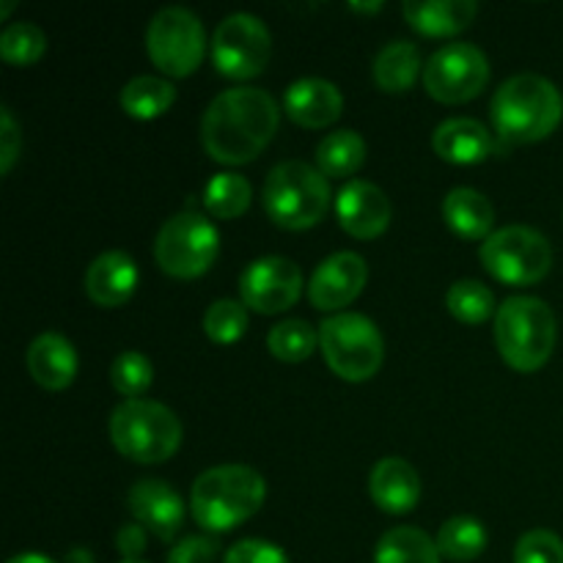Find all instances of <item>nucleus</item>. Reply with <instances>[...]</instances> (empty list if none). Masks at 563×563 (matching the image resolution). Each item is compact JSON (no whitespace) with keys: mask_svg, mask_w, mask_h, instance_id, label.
<instances>
[{"mask_svg":"<svg viewBox=\"0 0 563 563\" xmlns=\"http://www.w3.org/2000/svg\"><path fill=\"white\" fill-rule=\"evenodd\" d=\"M278 121V102L264 88H229L209 102L201 119V143L218 163H251L273 141Z\"/></svg>","mask_w":563,"mask_h":563,"instance_id":"f257e3e1","label":"nucleus"},{"mask_svg":"<svg viewBox=\"0 0 563 563\" xmlns=\"http://www.w3.org/2000/svg\"><path fill=\"white\" fill-rule=\"evenodd\" d=\"M267 498L262 473L247 465L209 467L196 478L190 493V511L207 531L223 533L251 520Z\"/></svg>","mask_w":563,"mask_h":563,"instance_id":"f03ea898","label":"nucleus"},{"mask_svg":"<svg viewBox=\"0 0 563 563\" xmlns=\"http://www.w3.org/2000/svg\"><path fill=\"white\" fill-rule=\"evenodd\" d=\"M563 119V97L542 75L509 77L493 97V124L509 143H537Z\"/></svg>","mask_w":563,"mask_h":563,"instance_id":"7ed1b4c3","label":"nucleus"},{"mask_svg":"<svg viewBox=\"0 0 563 563\" xmlns=\"http://www.w3.org/2000/svg\"><path fill=\"white\" fill-rule=\"evenodd\" d=\"M555 324L553 308L544 300L531 295L509 297L495 313V341H498L500 357L515 372H537L550 361L555 350Z\"/></svg>","mask_w":563,"mask_h":563,"instance_id":"20e7f679","label":"nucleus"},{"mask_svg":"<svg viewBox=\"0 0 563 563\" xmlns=\"http://www.w3.org/2000/svg\"><path fill=\"white\" fill-rule=\"evenodd\" d=\"M110 440L126 460L159 465L181 445V423L174 410L152 399H126L110 416Z\"/></svg>","mask_w":563,"mask_h":563,"instance_id":"39448f33","label":"nucleus"},{"mask_svg":"<svg viewBox=\"0 0 563 563\" xmlns=\"http://www.w3.org/2000/svg\"><path fill=\"white\" fill-rule=\"evenodd\" d=\"M330 209L328 176L302 159H286L264 181V212L275 225L302 231L317 225Z\"/></svg>","mask_w":563,"mask_h":563,"instance_id":"423d86ee","label":"nucleus"},{"mask_svg":"<svg viewBox=\"0 0 563 563\" xmlns=\"http://www.w3.org/2000/svg\"><path fill=\"white\" fill-rule=\"evenodd\" d=\"M324 363L346 383H363L379 372L385 341L377 324L363 313H333L319 324Z\"/></svg>","mask_w":563,"mask_h":563,"instance_id":"0eeeda50","label":"nucleus"},{"mask_svg":"<svg viewBox=\"0 0 563 563\" xmlns=\"http://www.w3.org/2000/svg\"><path fill=\"white\" fill-rule=\"evenodd\" d=\"M478 256L493 278L509 286L539 284L553 267V247L548 236L531 225H506L493 231Z\"/></svg>","mask_w":563,"mask_h":563,"instance_id":"6e6552de","label":"nucleus"},{"mask_svg":"<svg viewBox=\"0 0 563 563\" xmlns=\"http://www.w3.org/2000/svg\"><path fill=\"white\" fill-rule=\"evenodd\" d=\"M218 253V229L198 212H179L168 218L154 240V258L174 278H198L212 267Z\"/></svg>","mask_w":563,"mask_h":563,"instance_id":"1a4fd4ad","label":"nucleus"},{"mask_svg":"<svg viewBox=\"0 0 563 563\" xmlns=\"http://www.w3.org/2000/svg\"><path fill=\"white\" fill-rule=\"evenodd\" d=\"M148 58L170 77H187L198 69L207 49L203 25L185 5H168L157 11L146 31Z\"/></svg>","mask_w":563,"mask_h":563,"instance_id":"9d476101","label":"nucleus"},{"mask_svg":"<svg viewBox=\"0 0 563 563\" xmlns=\"http://www.w3.org/2000/svg\"><path fill=\"white\" fill-rule=\"evenodd\" d=\"M273 53V38L267 25L247 11L229 14L212 36L214 69L234 80L262 75Z\"/></svg>","mask_w":563,"mask_h":563,"instance_id":"9b49d317","label":"nucleus"},{"mask_svg":"<svg viewBox=\"0 0 563 563\" xmlns=\"http://www.w3.org/2000/svg\"><path fill=\"white\" fill-rule=\"evenodd\" d=\"M489 80V60L476 44L454 42L440 47L423 66V86L438 102L460 104L478 97Z\"/></svg>","mask_w":563,"mask_h":563,"instance_id":"f8f14e48","label":"nucleus"},{"mask_svg":"<svg viewBox=\"0 0 563 563\" xmlns=\"http://www.w3.org/2000/svg\"><path fill=\"white\" fill-rule=\"evenodd\" d=\"M240 295L245 308L258 313H280L302 295V273L291 258L262 256L240 275Z\"/></svg>","mask_w":563,"mask_h":563,"instance_id":"ddd939ff","label":"nucleus"},{"mask_svg":"<svg viewBox=\"0 0 563 563\" xmlns=\"http://www.w3.org/2000/svg\"><path fill=\"white\" fill-rule=\"evenodd\" d=\"M366 280L368 267L363 256L352 251H341L324 258L313 269L311 284H308V297H311L313 308H319V311H339V308L350 306L361 295Z\"/></svg>","mask_w":563,"mask_h":563,"instance_id":"4468645a","label":"nucleus"},{"mask_svg":"<svg viewBox=\"0 0 563 563\" xmlns=\"http://www.w3.org/2000/svg\"><path fill=\"white\" fill-rule=\"evenodd\" d=\"M335 214L346 234L355 240H374L390 225V198L377 185L363 179H352L341 187L335 198Z\"/></svg>","mask_w":563,"mask_h":563,"instance_id":"2eb2a0df","label":"nucleus"},{"mask_svg":"<svg viewBox=\"0 0 563 563\" xmlns=\"http://www.w3.org/2000/svg\"><path fill=\"white\" fill-rule=\"evenodd\" d=\"M126 504H130L132 517L163 542H170L185 522V504L179 493L159 478L137 482L126 495Z\"/></svg>","mask_w":563,"mask_h":563,"instance_id":"dca6fc26","label":"nucleus"},{"mask_svg":"<svg viewBox=\"0 0 563 563\" xmlns=\"http://www.w3.org/2000/svg\"><path fill=\"white\" fill-rule=\"evenodd\" d=\"M284 108L295 124L322 130L339 119L344 110V97L335 82L322 80V77H302L286 88Z\"/></svg>","mask_w":563,"mask_h":563,"instance_id":"f3484780","label":"nucleus"},{"mask_svg":"<svg viewBox=\"0 0 563 563\" xmlns=\"http://www.w3.org/2000/svg\"><path fill=\"white\" fill-rule=\"evenodd\" d=\"M137 289V264L124 251H108L93 258L86 269V295L97 306H124Z\"/></svg>","mask_w":563,"mask_h":563,"instance_id":"a211bd4d","label":"nucleus"},{"mask_svg":"<svg viewBox=\"0 0 563 563\" xmlns=\"http://www.w3.org/2000/svg\"><path fill=\"white\" fill-rule=\"evenodd\" d=\"M368 493H372L374 504L388 515H407L416 509L418 498H421V478L407 460L385 456L368 476Z\"/></svg>","mask_w":563,"mask_h":563,"instance_id":"6ab92c4d","label":"nucleus"},{"mask_svg":"<svg viewBox=\"0 0 563 563\" xmlns=\"http://www.w3.org/2000/svg\"><path fill=\"white\" fill-rule=\"evenodd\" d=\"M432 148L440 159L454 165H476L493 154L495 141L487 126L476 119H449L434 130Z\"/></svg>","mask_w":563,"mask_h":563,"instance_id":"aec40b11","label":"nucleus"},{"mask_svg":"<svg viewBox=\"0 0 563 563\" xmlns=\"http://www.w3.org/2000/svg\"><path fill=\"white\" fill-rule=\"evenodd\" d=\"M27 372L44 390L69 388L77 374V352L60 333H42L27 346Z\"/></svg>","mask_w":563,"mask_h":563,"instance_id":"412c9836","label":"nucleus"},{"mask_svg":"<svg viewBox=\"0 0 563 563\" xmlns=\"http://www.w3.org/2000/svg\"><path fill=\"white\" fill-rule=\"evenodd\" d=\"M473 0H407L405 16L423 36H454L476 20Z\"/></svg>","mask_w":563,"mask_h":563,"instance_id":"4be33fe9","label":"nucleus"},{"mask_svg":"<svg viewBox=\"0 0 563 563\" xmlns=\"http://www.w3.org/2000/svg\"><path fill=\"white\" fill-rule=\"evenodd\" d=\"M443 218L454 234L465 240H487L495 223V209L484 192L473 187H454L443 198Z\"/></svg>","mask_w":563,"mask_h":563,"instance_id":"5701e85b","label":"nucleus"},{"mask_svg":"<svg viewBox=\"0 0 563 563\" xmlns=\"http://www.w3.org/2000/svg\"><path fill=\"white\" fill-rule=\"evenodd\" d=\"M374 82L388 93L410 91L421 71V53L412 42H388L377 55H374Z\"/></svg>","mask_w":563,"mask_h":563,"instance_id":"b1692460","label":"nucleus"},{"mask_svg":"<svg viewBox=\"0 0 563 563\" xmlns=\"http://www.w3.org/2000/svg\"><path fill=\"white\" fill-rule=\"evenodd\" d=\"M374 563H440V550L421 528H390L374 550Z\"/></svg>","mask_w":563,"mask_h":563,"instance_id":"393cba45","label":"nucleus"},{"mask_svg":"<svg viewBox=\"0 0 563 563\" xmlns=\"http://www.w3.org/2000/svg\"><path fill=\"white\" fill-rule=\"evenodd\" d=\"M176 102V88L168 80L154 75L132 77L124 88H121V108L132 119H157L163 115L170 104Z\"/></svg>","mask_w":563,"mask_h":563,"instance_id":"a878e982","label":"nucleus"},{"mask_svg":"<svg viewBox=\"0 0 563 563\" xmlns=\"http://www.w3.org/2000/svg\"><path fill=\"white\" fill-rule=\"evenodd\" d=\"M366 159V141L355 130H339L322 137L317 146V165L324 176L344 179L361 170Z\"/></svg>","mask_w":563,"mask_h":563,"instance_id":"bb28decb","label":"nucleus"},{"mask_svg":"<svg viewBox=\"0 0 563 563\" xmlns=\"http://www.w3.org/2000/svg\"><path fill=\"white\" fill-rule=\"evenodd\" d=\"M434 542H438L440 555L465 563L478 559L487 550V528L476 517H451L443 522Z\"/></svg>","mask_w":563,"mask_h":563,"instance_id":"cd10ccee","label":"nucleus"},{"mask_svg":"<svg viewBox=\"0 0 563 563\" xmlns=\"http://www.w3.org/2000/svg\"><path fill=\"white\" fill-rule=\"evenodd\" d=\"M251 181L245 176L234 174V170H225L209 179L207 190H203V207L209 209V214L218 220H234L251 207Z\"/></svg>","mask_w":563,"mask_h":563,"instance_id":"c85d7f7f","label":"nucleus"},{"mask_svg":"<svg viewBox=\"0 0 563 563\" xmlns=\"http://www.w3.org/2000/svg\"><path fill=\"white\" fill-rule=\"evenodd\" d=\"M319 344V333L302 319H286L275 324L267 335V350L284 363H300L313 355Z\"/></svg>","mask_w":563,"mask_h":563,"instance_id":"c756f323","label":"nucleus"},{"mask_svg":"<svg viewBox=\"0 0 563 563\" xmlns=\"http://www.w3.org/2000/svg\"><path fill=\"white\" fill-rule=\"evenodd\" d=\"M445 306H449V311L460 322L482 324L495 313V295L482 280L465 278L451 286L449 297H445Z\"/></svg>","mask_w":563,"mask_h":563,"instance_id":"7c9ffc66","label":"nucleus"},{"mask_svg":"<svg viewBox=\"0 0 563 563\" xmlns=\"http://www.w3.org/2000/svg\"><path fill=\"white\" fill-rule=\"evenodd\" d=\"M47 49V36L33 22H11L3 33H0V55L5 64L27 66L36 64Z\"/></svg>","mask_w":563,"mask_h":563,"instance_id":"2f4dec72","label":"nucleus"},{"mask_svg":"<svg viewBox=\"0 0 563 563\" xmlns=\"http://www.w3.org/2000/svg\"><path fill=\"white\" fill-rule=\"evenodd\" d=\"M154 383V366L143 352H119L110 363V385L126 399H137Z\"/></svg>","mask_w":563,"mask_h":563,"instance_id":"473e14b6","label":"nucleus"},{"mask_svg":"<svg viewBox=\"0 0 563 563\" xmlns=\"http://www.w3.org/2000/svg\"><path fill=\"white\" fill-rule=\"evenodd\" d=\"M203 330L214 344H234L247 330L245 302L214 300L203 313Z\"/></svg>","mask_w":563,"mask_h":563,"instance_id":"72a5a7b5","label":"nucleus"},{"mask_svg":"<svg viewBox=\"0 0 563 563\" xmlns=\"http://www.w3.org/2000/svg\"><path fill=\"white\" fill-rule=\"evenodd\" d=\"M515 563H563L561 537L544 528L522 533L515 548Z\"/></svg>","mask_w":563,"mask_h":563,"instance_id":"f704fd0d","label":"nucleus"},{"mask_svg":"<svg viewBox=\"0 0 563 563\" xmlns=\"http://www.w3.org/2000/svg\"><path fill=\"white\" fill-rule=\"evenodd\" d=\"M223 563H289L284 550L264 539H242L225 553Z\"/></svg>","mask_w":563,"mask_h":563,"instance_id":"c9c22d12","label":"nucleus"},{"mask_svg":"<svg viewBox=\"0 0 563 563\" xmlns=\"http://www.w3.org/2000/svg\"><path fill=\"white\" fill-rule=\"evenodd\" d=\"M218 559V542L209 537H187L170 550L168 563H214Z\"/></svg>","mask_w":563,"mask_h":563,"instance_id":"e433bc0d","label":"nucleus"},{"mask_svg":"<svg viewBox=\"0 0 563 563\" xmlns=\"http://www.w3.org/2000/svg\"><path fill=\"white\" fill-rule=\"evenodd\" d=\"M20 130H16V121L11 115L9 108L0 110V174H9L14 168V159L20 154Z\"/></svg>","mask_w":563,"mask_h":563,"instance_id":"4c0bfd02","label":"nucleus"},{"mask_svg":"<svg viewBox=\"0 0 563 563\" xmlns=\"http://www.w3.org/2000/svg\"><path fill=\"white\" fill-rule=\"evenodd\" d=\"M115 544H119V553L124 555V561H141V553L146 550V528L141 522L121 526L115 533Z\"/></svg>","mask_w":563,"mask_h":563,"instance_id":"58836bf2","label":"nucleus"},{"mask_svg":"<svg viewBox=\"0 0 563 563\" xmlns=\"http://www.w3.org/2000/svg\"><path fill=\"white\" fill-rule=\"evenodd\" d=\"M64 563H93V555H91V550H86V548H71L69 553H66Z\"/></svg>","mask_w":563,"mask_h":563,"instance_id":"ea45409f","label":"nucleus"},{"mask_svg":"<svg viewBox=\"0 0 563 563\" xmlns=\"http://www.w3.org/2000/svg\"><path fill=\"white\" fill-rule=\"evenodd\" d=\"M9 563H55V561L47 559V555H38V553H22V555H14Z\"/></svg>","mask_w":563,"mask_h":563,"instance_id":"a19ab883","label":"nucleus"},{"mask_svg":"<svg viewBox=\"0 0 563 563\" xmlns=\"http://www.w3.org/2000/svg\"><path fill=\"white\" fill-rule=\"evenodd\" d=\"M350 9H355V11H377V9H383V3H366V5L350 3Z\"/></svg>","mask_w":563,"mask_h":563,"instance_id":"79ce46f5","label":"nucleus"},{"mask_svg":"<svg viewBox=\"0 0 563 563\" xmlns=\"http://www.w3.org/2000/svg\"><path fill=\"white\" fill-rule=\"evenodd\" d=\"M121 563H146V561H121Z\"/></svg>","mask_w":563,"mask_h":563,"instance_id":"37998d69","label":"nucleus"}]
</instances>
